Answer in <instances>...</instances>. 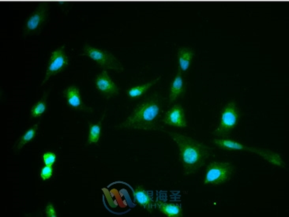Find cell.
<instances>
[{"instance_id": "6da1fadb", "label": "cell", "mask_w": 289, "mask_h": 217, "mask_svg": "<svg viewBox=\"0 0 289 217\" xmlns=\"http://www.w3.org/2000/svg\"><path fill=\"white\" fill-rule=\"evenodd\" d=\"M162 131L167 133L179 147L182 175L185 176L193 175L204 166L207 158L210 157V149L208 146L190 137L171 131Z\"/></svg>"}, {"instance_id": "e0dca14e", "label": "cell", "mask_w": 289, "mask_h": 217, "mask_svg": "<svg viewBox=\"0 0 289 217\" xmlns=\"http://www.w3.org/2000/svg\"><path fill=\"white\" fill-rule=\"evenodd\" d=\"M38 127L39 124H34L30 129H29L26 131V134L22 135V138H21L20 139L16 142L15 146H14L13 150L15 153H18V152L20 151L21 149L24 147L26 144L32 142V141L34 139L36 135H37Z\"/></svg>"}, {"instance_id": "52a82bcc", "label": "cell", "mask_w": 289, "mask_h": 217, "mask_svg": "<svg viewBox=\"0 0 289 217\" xmlns=\"http://www.w3.org/2000/svg\"><path fill=\"white\" fill-rule=\"evenodd\" d=\"M69 59L65 52V47L55 49L52 52L48 60V66H47L46 74L41 83V86L45 85L47 81L52 77L57 74L59 72L64 70L66 66H68Z\"/></svg>"}, {"instance_id": "8fae6325", "label": "cell", "mask_w": 289, "mask_h": 217, "mask_svg": "<svg viewBox=\"0 0 289 217\" xmlns=\"http://www.w3.org/2000/svg\"><path fill=\"white\" fill-rule=\"evenodd\" d=\"M162 122L164 124L177 127V128L186 127L187 124H186L184 110L182 105L179 103L174 105L173 107L165 113Z\"/></svg>"}, {"instance_id": "d6986e66", "label": "cell", "mask_w": 289, "mask_h": 217, "mask_svg": "<svg viewBox=\"0 0 289 217\" xmlns=\"http://www.w3.org/2000/svg\"><path fill=\"white\" fill-rule=\"evenodd\" d=\"M47 101H48V94H45L37 103L33 105L30 113L31 117L37 118L42 116L46 112Z\"/></svg>"}, {"instance_id": "7402d4cb", "label": "cell", "mask_w": 289, "mask_h": 217, "mask_svg": "<svg viewBox=\"0 0 289 217\" xmlns=\"http://www.w3.org/2000/svg\"><path fill=\"white\" fill-rule=\"evenodd\" d=\"M45 212H46V215L48 217H56V211H55V207H54L53 204H48L45 208Z\"/></svg>"}, {"instance_id": "ffe728a7", "label": "cell", "mask_w": 289, "mask_h": 217, "mask_svg": "<svg viewBox=\"0 0 289 217\" xmlns=\"http://www.w3.org/2000/svg\"><path fill=\"white\" fill-rule=\"evenodd\" d=\"M43 160L45 165L52 167L56 160V155L52 152H47L43 155Z\"/></svg>"}, {"instance_id": "9c48e42d", "label": "cell", "mask_w": 289, "mask_h": 217, "mask_svg": "<svg viewBox=\"0 0 289 217\" xmlns=\"http://www.w3.org/2000/svg\"><path fill=\"white\" fill-rule=\"evenodd\" d=\"M95 85L98 90L107 99L116 96L120 91V88L111 78L106 70H104L97 76Z\"/></svg>"}, {"instance_id": "5bb4252c", "label": "cell", "mask_w": 289, "mask_h": 217, "mask_svg": "<svg viewBox=\"0 0 289 217\" xmlns=\"http://www.w3.org/2000/svg\"><path fill=\"white\" fill-rule=\"evenodd\" d=\"M178 60H179V68L181 71L185 72L190 68L192 59L195 56V51L190 48H179L177 52Z\"/></svg>"}, {"instance_id": "3957f363", "label": "cell", "mask_w": 289, "mask_h": 217, "mask_svg": "<svg viewBox=\"0 0 289 217\" xmlns=\"http://www.w3.org/2000/svg\"><path fill=\"white\" fill-rule=\"evenodd\" d=\"M214 143L218 147L221 148V149H226V150H242V151H247L249 152V153H254V154L258 155L260 157H262L266 161L275 166H278V167H281V168H284V166H285L280 155L274 153V152L271 151L269 149L248 147L245 145L234 142V141L229 140V139H221V138L214 139Z\"/></svg>"}, {"instance_id": "ac0fdd59", "label": "cell", "mask_w": 289, "mask_h": 217, "mask_svg": "<svg viewBox=\"0 0 289 217\" xmlns=\"http://www.w3.org/2000/svg\"><path fill=\"white\" fill-rule=\"evenodd\" d=\"M160 79H161V76H159L157 78H155L153 81H149L146 84L139 85V86L132 87V88H130L129 90L127 91V95L131 98L140 97L144 93H146L149 88L156 85Z\"/></svg>"}, {"instance_id": "ba28073f", "label": "cell", "mask_w": 289, "mask_h": 217, "mask_svg": "<svg viewBox=\"0 0 289 217\" xmlns=\"http://www.w3.org/2000/svg\"><path fill=\"white\" fill-rule=\"evenodd\" d=\"M47 17H48L47 6L41 5L38 7L28 18L25 25V33L31 34L40 31L46 22Z\"/></svg>"}, {"instance_id": "7c38bea8", "label": "cell", "mask_w": 289, "mask_h": 217, "mask_svg": "<svg viewBox=\"0 0 289 217\" xmlns=\"http://www.w3.org/2000/svg\"><path fill=\"white\" fill-rule=\"evenodd\" d=\"M134 197L137 204H139L144 209L147 210L149 212H153V195L152 193L145 189L143 186H137L134 191Z\"/></svg>"}, {"instance_id": "7a4b0ae2", "label": "cell", "mask_w": 289, "mask_h": 217, "mask_svg": "<svg viewBox=\"0 0 289 217\" xmlns=\"http://www.w3.org/2000/svg\"><path fill=\"white\" fill-rule=\"evenodd\" d=\"M161 102L157 95H153L137 105L131 116L125 121L116 125L115 129L151 130L158 129L159 120L161 117Z\"/></svg>"}, {"instance_id": "2e32d148", "label": "cell", "mask_w": 289, "mask_h": 217, "mask_svg": "<svg viewBox=\"0 0 289 217\" xmlns=\"http://www.w3.org/2000/svg\"><path fill=\"white\" fill-rule=\"evenodd\" d=\"M105 116H106V109L104 112L102 118H101L98 124H92L91 123H88V124H89V134H88V141H87V143L88 145L92 143H98L99 142L101 135H102V125H103Z\"/></svg>"}, {"instance_id": "4fadbf2b", "label": "cell", "mask_w": 289, "mask_h": 217, "mask_svg": "<svg viewBox=\"0 0 289 217\" xmlns=\"http://www.w3.org/2000/svg\"><path fill=\"white\" fill-rule=\"evenodd\" d=\"M183 92H184V82L182 78V71L179 68L170 88L169 104L173 103L175 99L182 96Z\"/></svg>"}, {"instance_id": "30bf717a", "label": "cell", "mask_w": 289, "mask_h": 217, "mask_svg": "<svg viewBox=\"0 0 289 217\" xmlns=\"http://www.w3.org/2000/svg\"><path fill=\"white\" fill-rule=\"evenodd\" d=\"M66 103L72 109L83 112V113H93L92 107H87L81 99L79 88L74 85L67 87L64 91Z\"/></svg>"}, {"instance_id": "9a60e30c", "label": "cell", "mask_w": 289, "mask_h": 217, "mask_svg": "<svg viewBox=\"0 0 289 217\" xmlns=\"http://www.w3.org/2000/svg\"><path fill=\"white\" fill-rule=\"evenodd\" d=\"M159 210L161 213L168 217H181L183 215L182 208L180 204L177 203L164 202L159 201L157 203Z\"/></svg>"}, {"instance_id": "5b68a950", "label": "cell", "mask_w": 289, "mask_h": 217, "mask_svg": "<svg viewBox=\"0 0 289 217\" xmlns=\"http://www.w3.org/2000/svg\"><path fill=\"white\" fill-rule=\"evenodd\" d=\"M234 168L230 163H210L205 175L204 184L206 186H217L229 182L232 178Z\"/></svg>"}, {"instance_id": "8992f818", "label": "cell", "mask_w": 289, "mask_h": 217, "mask_svg": "<svg viewBox=\"0 0 289 217\" xmlns=\"http://www.w3.org/2000/svg\"><path fill=\"white\" fill-rule=\"evenodd\" d=\"M240 120V110L236 102L231 101L225 105L220 119L219 125L214 132L216 137H225L237 127Z\"/></svg>"}, {"instance_id": "44dd1931", "label": "cell", "mask_w": 289, "mask_h": 217, "mask_svg": "<svg viewBox=\"0 0 289 217\" xmlns=\"http://www.w3.org/2000/svg\"><path fill=\"white\" fill-rule=\"evenodd\" d=\"M53 174V168L52 166L45 165L41 168V179L42 180L46 181L52 176Z\"/></svg>"}, {"instance_id": "277c9868", "label": "cell", "mask_w": 289, "mask_h": 217, "mask_svg": "<svg viewBox=\"0 0 289 217\" xmlns=\"http://www.w3.org/2000/svg\"><path fill=\"white\" fill-rule=\"evenodd\" d=\"M83 55L96 62L104 70H113L116 72L124 71V67L115 55L106 50L95 48L86 44L83 48Z\"/></svg>"}]
</instances>
